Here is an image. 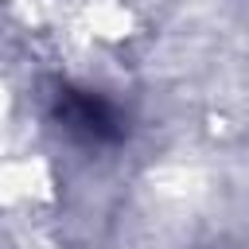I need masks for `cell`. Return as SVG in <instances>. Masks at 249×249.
Masks as SVG:
<instances>
[{"label":"cell","mask_w":249,"mask_h":249,"mask_svg":"<svg viewBox=\"0 0 249 249\" xmlns=\"http://www.w3.org/2000/svg\"><path fill=\"white\" fill-rule=\"evenodd\" d=\"M51 121L70 140L89 144V148H109V144H121L128 136L124 109L113 97H105L101 89L74 86V82L54 86V93H51Z\"/></svg>","instance_id":"obj_1"}]
</instances>
